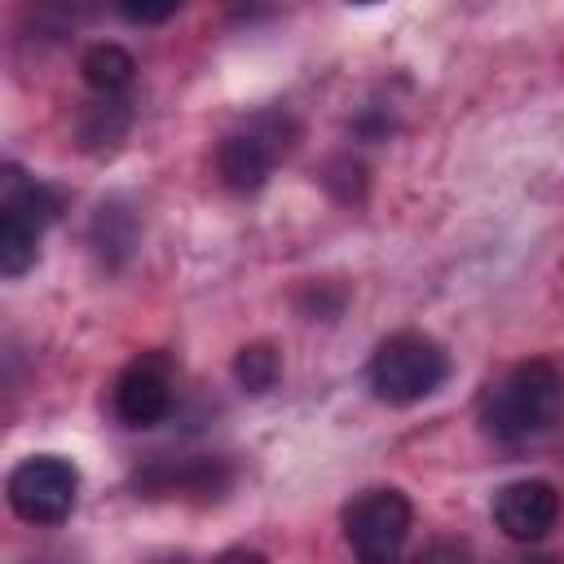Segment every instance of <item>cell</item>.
<instances>
[{"label": "cell", "instance_id": "6da1fadb", "mask_svg": "<svg viewBox=\"0 0 564 564\" xmlns=\"http://www.w3.org/2000/svg\"><path fill=\"white\" fill-rule=\"evenodd\" d=\"M564 414V375L551 361L507 370L480 401V419L498 441H529Z\"/></svg>", "mask_w": 564, "mask_h": 564}, {"label": "cell", "instance_id": "7a4b0ae2", "mask_svg": "<svg viewBox=\"0 0 564 564\" xmlns=\"http://www.w3.org/2000/svg\"><path fill=\"white\" fill-rule=\"evenodd\" d=\"M449 375V357L436 339L419 335V330H397L388 335L375 357H370V392L388 405H414L423 397H432Z\"/></svg>", "mask_w": 564, "mask_h": 564}, {"label": "cell", "instance_id": "3957f363", "mask_svg": "<svg viewBox=\"0 0 564 564\" xmlns=\"http://www.w3.org/2000/svg\"><path fill=\"white\" fill-rule=\"evenodd\" d=\"M75 494H79V471L70 458L35 454L9 471V507L26 524H62L75 507Z\"/></svg>", "mask_w": 564, "mask_h": 564}, {"label": "cell", "instance_id": "277c9868", "mask_svg": "<svg viewBox=\"0 0 564 564\" xmlns=\"http://www.w3.org/2000/svg\"><path fill=\"white\" fill-rule=\"evenodd\" d=\"M286 150H291V123L282 115H260V119H251L247 128H238V132H229L220 141L216 172H220V181L229 189L251 194V189H260L269 181L273 163Z\"/></svg>", "mask_w": 564, "mask_h": 564}, {"label": "cell", "instance_id": "5b68a950", "mask_svg": "<svg viewBox=\"0 0 564 564\" xmlns=\"http://www.w3.org/2000/svg\"><path fill=\"white\" fill-rule=\"evenodd\" d=\"M405 533H410V502L401 489H366L344 507V538L370 564L392 560L405 546Z\"/></svg>", "mask_w": 564, "mask_h": 564}, {"label": "cell", "instance_id": "8992f818", "mask_svg": "<svg viewBox=\"0 0 564 564\" xmlns=\"http://www.w3.org/2000/svg\"><path fill=\"white\" fill-rule=\"evenodd\" d=\"M560 520V494L551 480H511L494 494V524L516 542H538Z\"/></svg>", "mask_w": 564, "mask_h": 564}, {"label": "cell", "instance_id": "52a82bcc", "mask_svg": "<svg viewBox=\"0 0 564 564\" xmlns=\"http://www.w3.org/2000/svg\"><path fill=\"white\" fill-rule=\"evenodd\" d=\"M172 410V379L159 357L132 361L115 383V414L128 427H154Z\"/></svg>", "mask_w": 564, "mask_h": 564}, {"label": "cell", "instance_id": "ba28073f", "mask_svg": "<svg viewBox=\"0 0 564 564\" xmlns=\"http://www.w3.org/2000/svg\"><path fill=\"white\" fill-rule=\"evenodd\" d=\"M0 212H13V216H22V220H31V225H53L57 220V212H62V203H57V194L48 189V185H40V181H31L22 167H4V176H0Z\"/></svg>", "mask_w": 564, "mask_h": 564}, {"label": "cell", "instance_id": "9c48e42d", "mask_svg": "<svg viewBox=\"0 0 564 564\" xmlns=\"http://www.w3.org/2000/svg\"><path fill=\"white\" fill-rule=\"evenodd\" d=\"M79 70H84V84H88V88H97L101 97H115L119 88H128V84H132L137 62H132L119 44H93V48L84 53Z\"/></svg>", "mask_w": 564, "mask_h": 564}, {"label": "cell", "instance_id": "30bf717a", "mask_svg": "<svg viewBox=\"0 0 564 564\" xmlns=\"http://www.w3.org/2000/svg\"><path fill=\"white\" fill-rule=\"evenodd\" d=\"M40 234H44L40 225H31V220H22L13 212H0V273L4 278H18V273H26L35 264Z\"/></svg>", "mask_w": 564, "mask_h": 564}, {"label": "cell", "instance_id": "8fae6325", "mask_svg": "<svg viewBox=\"0 0 564 564\" xmlns=\"http://www.w3.org/2000/svg\"><path fill=\"white\" fill-rule=\"evenodd\" d=\"M278 370L282 366H278V352L269 344H247L238 352V361H234V375H238V383L247 392H269L278 383Z\"/></svg>", "mask_w": 564, "mask_h": 564}, {"label": "cell", "instance_id": "7c38bea8", "mask_svg": "<svg viewBox=\"0 0 564 564\" xmlns=\"http://www.w3.org/2000/svg\"><path fill=\"white\" fill-rule=\"evenodd\" d=\"M176 9H181V0H119V13H123L128 22H141V26L167 22Z\"/></svg>", "mask_w": 564, "mask_h": 564}, {"label": "cell", "instance_id": "4fadbf2b", "mask_svg": "<svg viewBox=\"0 0 564 564\" xmlns=\"http://www.w3.org/2000/svg\"><path fill=\"white\" fill-rule=\"evenodd\" d=\"M352 4H375V0H352Z\"/></svg>", "mask_w": 564, "mask_h": 564}]
</instances>
